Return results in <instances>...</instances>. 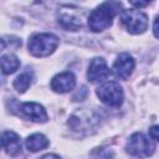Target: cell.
Returning <instances> with one entry per match:
<instances>
[{
    "label": "cell",
    "instance_id": "obj_1",
    "mask_svg": "<svg viewBox=\"0 0 159 159\" xmlns=\"http://www.w3.org/2000/svg\"><path fill=\"white\" fill-rule=\"evenodd\" d=\"M119 2H103L97 9H94L88 17V26L93 32H99L108 29L112 25L114 15L119 11Z\"/></svg>",
    "mask_w": 159,
    "mask_h": 159
},
{
    "label": "cell",
    "instance_id": "obj_2",
    "mask_svg": "<svg viewBox=\"0 0 159 159\" xmlns=\"http://www.w3.org/2000/svg\"><path fill=\"white\" fill-rule=\"evenodd\" d=\"M58 46V39L53 34H36L29 41V51L36 57L51 55Z\"/></svg>",
    "mask_w": 159,
    "mask_h": 159
},
{
    "label": "cell",
    "instance_id": "obj_3",
    "mask_svg": "<svg viewBox=\"0 0 159 159\" xmlns=\"http://www.w3.org/2000/svg\"><path fill=\"white\" fill-rule=\"evenodd\" d=\"M98 117L92 111H78L73 113L68 120V125L72 130L81 133V134H91L96 130V127L98 124Z\"/></svg>",
    "mask_w": 159,
    "mask_h": 159
},
{
    "label": "cell",
    "instance_id": "obj_4",
    "mask_svg": "<svg viewBox=\"0 0 159 159\" xmlns=\"http://www.w3.org/2000/svg\"><path fill=\"white\" fill-rule=\"evenodd\" d=\"M125 148H127V152L133 157L147 158L154 153L155 145L152 142V139H149L143 133H134L129 138Z\"/></svg>",
    "mask_w": 159,
    "mask_h": 159
},
{
    "label": "cell",
    "instance_id": "obj_5",
    "mask_svg": "<svg viewBox=\"0 0 159 159\" xmlns=\"http://www.w3.org/2000/svg\"><path fill=\"white\" fill-rule=\"evenodd\" d=\"M120 21L130 34H142L148 27V16L135 9L124 10L120 15Z\"/></svg>",
    "mask_w": 159,
    "mask_h": 159
},
{
    "label": "cell",
    "instance_id": "obj_6",
    "mask_svg": "<svg viewBox=\"0 0 159 159\" xmlns=\"http://www.w3.org/2000/svg\"><path fill=\"white\" fill-rule=\"evenodd\" d=\"M98 98L109 107H119L123 103V89L119 83L114 81H109L103 83L97 89Z\"/></svg>",
    "mask_w": 159,
    "mask_h": 159
},
{
    "label": "cell",
    "instance_id": "obj_7",
    "mask_svg": "<svg viewBox=\"0 0 159 159\" xmlns=\"http://www.w3.org/2000/svg\"><path fill=\"white\" fill-rule=\"evenodd\" d=\"M134 66H135V62H134L133 57L128 53H122L114 61L112 70H113V73L116 75V77H118L120 80H127L132 75Z\"/></svg>",
    "mask_w": 159,
    "mask_h": 159
},
{
    "label": "cell",
    "instance_id": "obj_8",
    "mask_svg": "<svg viewBox=\"0 0 159 159\" xmlns=\"http://www.w3.org/2000/svg\"><path fill=\"white\" fill-rule=\"evenodd\" d=\"M109 75V68L106 63V61L101 57H96L91 61L89 67H88V72H87V77L88 81H91L92 83H98V82H103Z\"/></svg>",
    "mask_w": 159,
    "mask_h": 159
},
{
    "label": "cell",
    "instance_id": "obj_9",
    "mask_svg": "<svg viewBox=\"0 0 159 159\" xmlns=\"http://www.w3.org/2000/svg\"><path fill=\"white\" fill-rule=\"evenodd\" d=\"M20 112L25 118H27L32 122L45 123L47 120V113H46L45 108L41 104L35 103V102H26V103L21 104Z\"/></svg>",
    "mask_w": 159,
    "mask_h": 159
},
{
    "label": "cell",
    "instance_id": "obj_10",
    "mask_svg": "<svg viewBox=\"0 0 159 159\" xmlns=\"http://www.w3.org/2000/svg\"><path fill=\"white\" fill-rule=\"evenodd\" d=\"M76 84V78L72 72H62L56 75L51 81V88L58 93H66L73 89Z\"/></svg>",
    "mask_w": 159,
    "mask_h": 159
},
{
    "label": "cell",
    "instance_id": "obj_11",
    "mask_svg": "<svg viewBox=\"0 0 159 159\" xmlns=\"http://www.w3.org/2000/svg\"><path fill=\"white\" fill-rule=\"evenodd\" d=\"M2 148L10 155H17L21 152V140L20 137L14 132H4L1 135Z\"/></svg>",
    "mask_w": 159,
    "mask_h": 159
},
{
    "label": "cell",
    "instance_id": "obj_12",
    "mask_svg": "<svg viewBox=\"0 0 159 159\" xmlns=\"http://www.w3.org/2000/svg\"><path fill=\"white\" fill-rule=\"evenodd\" d=\"M26 148L30 150V152H39V150H42L45 149L46 147H48V140L47 138L43 135V134H40V133H36V134H32L30 135L27 139H26Z\"/></svg>",
    "mask_w": 159,
    "mask_h": 159
},
{
    "label": "cell",
    "instance_id": "obj_13",
    "mask_svg": "<svg viewBox=\"0 0 159 159\" xmlns=\"http://www.w3.org/2000/svg\"><path fill=\"white\" fill-rule=\"evenodd\" d=\"M20 66V61L15 55H2L1 56V70L4 75H10L15 72Z\"/></svg>",
    "mask_w": 159,
    "mask_h": 159
},
{
    "label": "cell",
    "instance_id": "obj_14",
    "mask_svg": "<svg viewBox=\"0 0 159 159\" xmlns=\"http://www.w3.org/2000/svg\"><path fill=\"white\" fill-rule=\"evenodd\" d=\"M58 24H61V26L65 27L66 30H71V31H77L82 26L81 20H78L77 17L70 14H62L58 17Z\"/></svg>",
    "mask_w": 159,
    "mask_h": 159
},
{
    "label": "cell",
    "instance_id": "obj_15",
    "mask_svg": "<svg viewBox=\"0 0 159 159\" xmlns=\"http://www.w3.org/2000/svg\"><path fill=\"white\" fill-rule=\"evenodd\" d=\"M31 80H32V76L29 73V72H25V73H21L20 76H17L14 81V88L20 92V93H24L31 84Z\"/></svg>",
    "mask_w": 159,
    "mask_h": 159
},
{
    "label": "cell",
    "instance_id": "obj_16",
    "mask_svg": "<svg viewBox=\"0 0 159 159\" xmlns=\"http://www.w3.org/2000/svg\"><path fill=\"white\" fill-rule=\"evenodd\" d=\"M92 159H114V154L107 148H101L92 153Z\"/></svg>",
    "mask_w": 159,
    "mask_h": 159
},
{
    "label": "cell",
    "instance_id": "obj_17",
    "mask_svg": "<svg viewBox=\"0 0 159 159\" xmlns=\"http://www.w3.org/2000/svg\"><path fill=\"white\" fill-rule=\"evenodd\" d=\"M149 134L153 139L158 140L159 142V125H153L150 129H149Z\"/></svg>",
    "mask_w": 159,
    "mask_h": 159
},
{
    "label": "cell",
    "instance_id": "obj_18",
    "mask_svg": "<svg viewBox=\"0 0 159 159\" xmlns=\"http://www.w3.org/2000/svg\"><path fill=\"white\" fill-rule=\"evenodd\" d=\"M153 32H154L155 37L159 39V16H158V17L155 19V21H154V25H153Z\"/></svg>",
    "mask_w": 159,
    "mask_h": 159
},
{
    "label": "cell",
    "instance_id": "obj_19",
    "mask_svg": "<svg viewBox=\"0 0 159 159\" xmlns=\"http://www.w3.org/2000/svg\"><path fill=\"white\" fill-rule=\"evenodd\" d=\"M41 159H61V158L57 157L56 154H46V155H43Z\"/></svg>",
    "mask_w": 159,
    "mask_h": 159
},
{
    "label": "cell",
    "instance_id": "obj_20",
    "mask_svg": "<svg viewBox=\"0 0 159 159\" xmlns=\"http://www.w3.org/2000/svg\"><path fill=\"white\" fill-rule=\"evenodd\" d=\"M130 4L134 5V6H138V7H143V6H147L148 5V2H135V1H132Z\"/></svg>",
    "mask_w": 159,
    "mask_h": 159
}]
</instances>
